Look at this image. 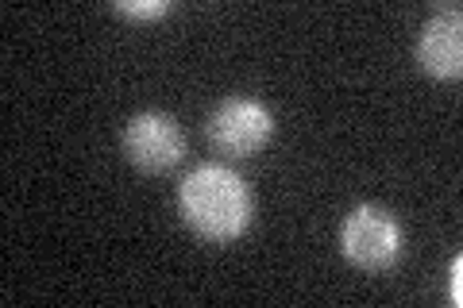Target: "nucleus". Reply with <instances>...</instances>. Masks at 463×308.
Listing matches in <instances>:
<instances>
[{
    "mask_svg": "<svg viewBox=\"0 0 463 308\" xmlns=\"http://www.w3.org/2000/svg\"><path fill=\"white\" fill-rule=\"evenodd\" d=\"M178 216L201 243H236L255 216L251 185L224 163H201L178 185Z\"/></svg>",
    "mask_w": 463,
    "mask_h": 308,
    "instance_id": "nucleus-1",
    "label": "nucleus"
},
{
    "mask_svg": "<svg viewBox=\"0 0 463 308\" xmlns=\"http://www.w3.org/2000/svg\"><path fill=\"white\" fill-rule=\"evenodd\" d=\"M340 251L352 266L379 274L390 270L402 258V228L390 209L383 204H355L344 216L340 228Z\"/></svg>",
    "mask_w": 463,
    "mask_h": 308,
    "instance_id": "nucleus-2",
    "label": "nucleus"
},
{
    "mask_svg": "<svg viewBox=\"0 0 463 308\" xmlns=\"http://www.w3.org/2000/svg\"><path fill=\"white\" fill-rule=\"evenodd\" d=\"M205 135L213 143V151H221L228 158H248L270 143L274 116L263 100H255V97H228L213 108Z\"/></svg>",
    "mask_w": 463,
    "mask_h": 308,
    "instance_id": "nucleus-3",
    "label": "nucleus"
},
{
    "mask_svg": "<svg viewBox=\"0 0 463 308\" xmlns=\"http://www.w3.org/2000/svg\"><path fill=\"white\" fill-rule=\"evenodd\" d=\"M124 154L128 163L147 170V173H166L170 166L182 163L185 154V135L174 116L166 112H139L124 127Z\"/></svg>",
    "mask_w": 463,
    "mask_h": 308,
    "instance_id": "nucleus-4",
    "label": "nucleus"
},
{
    "mask_svg": "<svg viewBox=\"0 0 463 308\" xmlns=\"http://www.w3.org/2000/svg\"><path fill=\"white\" fill-rule=\"evenodd\" d=\"M417 66L432 78H459L463 73V20L459 8H437V16L425 20V27L417 32L413 47Z\"/></svg>",
    "mask_w": 463,
    "mask_h": 308,
    "instance_id": "nucleus-5",
    "label": "nucleus"
},
{
    "mask_svg": "<svg viewBox=\"0 0 463 308\" xmlns=\"http://www.w3.org/2000/svg\"><path fill=\"white\" fill-rule=\"evenodd\" d=\"M116 12L124 20H139V23H151V20H163L174 12V0H116Z\"/></svg>",
    "mask_w": 463,
    "mask_h": 308,
    "instance_id": "nucleus-6",
    "label": "nucleus"
},
{
    "mask_svg": "<svg viewBox=\"0 0 463 308\" xmlns=\"http://www.w3.org/2000/svg\"><path fill=\"white\" fill-rule=\"evenodd\" d=\"M448 301L463 304V258H452V270H448Z\"/></svg>",
    "mask_w": 463,
    "mask_h": 308,
    "instance_id": "nucleus-7",
    "label": "nucleus"
}]
</instances>
